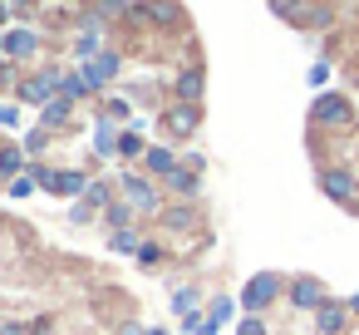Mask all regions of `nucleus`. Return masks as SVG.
<instances>
[{
    "instance_id": "1",
    "label": "nucleus",
    "mask_w": 359,
    "mask_h": 335,
    "mask_svg": "<svg viewBox=\"0 0 359 335\" xmlns=\"http://www.w3.org/2000/svg\"><path fill=\"white\" fill-rule=\"evenodd\" d=\"M276 296V276H256L251 286H246V306H266Z\"/></svg>"
},
{
    "instance_id": "2",
    "label": "nucleus",
    "mask_w": 359,
    "mask_h": 335,
    "mask_svg": "<svg viewBox=\"0 0 359 335\" xmlns=\"http://www.w3.org/2000/svg\"><path fill=\"white\" fill-rule=\"evenodd\" d=\"M315 114H320V119H330V124H339V119L349 114V104H344V99H320V109H315Z\"/></svg>"
},
{
    "instance_id": "3",
    "label": "nucleus",
    "mask_w": 359,
    "mask_h": 335,
    "mask_svg": "<svg viewBox=\"0 0 359 335\" xmlns=\"http://www.w3.org/2000/svg\"><path fill=\"white\" fill-rule=\"evenodd\" d=\"M50 188H55V192H84V178H79V173H55Z\"/></svg>"
},
{
    "instance_id": "4",
    "label": "nucleus",
    "mask_w": 359,
    "mask_h": 335,
    "mask_svg": "<svg viewBox=\"0 0 359 335\" xmlns=\"http://www.w3.org/2000/svg\"><path fill=\"white\" fill-rule=\"evenodd\" d=\"M325 188H330V197H349V192H354V183H349L344 173H325Z\"/></svg>"
},
{
    "instance_id": "5",
    "label": "nucleus",
    "mask_w": 359,
    "mask_h": 335,
    "mask_svg": "<svg viewBox=\"0 0 359 335\" xmlns=\"http://www.w3.org/2000/svg\"><path fill=\"white\" fill-rule=\"evenodd\" d=\"M295 306H320V286L315 281H295Z\"/></svg>"
},
{
    "instance_id": "6",
    "label": "nucleus",
    "mask_w": 359,
    "mask_h": 335,
    "mask_svg": "<svg viewBox=\"0 0 359 335\" xmlns=\"http://www.w3.org/2000/svg\"><path fill=\"white\" fill-rule=\"evenodd\" d=\"M30 45H35V35H25V30H15V35L6 40V50H11V55H25Z\"/></svg>"
},
{
    "instance_id": "7",
    "label": "nucleus",
    "mask_w": 359,
    "mask_h": 335,
    "mask_svg": "<svg viewBox=\"0 0 359 335\" xmlns=\"http://www.w3.org/2000/svg\"><path fill=\"white\" fill-rule=\"evenodd\" d=\"M109 74H114V55H104V60L89 65V79H109Z\"/></svg>"
},
{
    "instance_id": "8",
    "label": "nucleus",
    "mask_w": 359,
    "mask_h": 335,
    "mask_svg": "<svg viewBox=\"0 0 359 335\" xmlns=\"http://www.w3.org/2000/svg\"><path fill=\"white\" fill-rule=\"evenodd\" d=\"M339 320H344V315H339V306H325V315H320V330H339Z\"/></svg>"
},
{
    "instance_id": "9",
    "label": "nucleus",
    "mask_w": 359,
    "mask_h": 335,
    "mask_svg": "<svg viewBox=\"0 0 359 335\" xmlns=\"http://www.w3.org/2000/svg\"><path fill=\"white\" fill-rule=\"evenodd\" d=\"M128 188H133V202H143V207H153V192H148L143 183H133V178H128Z\"/></svg>"
},
{
    "instance_id": "10",
    "label": "nucleus",
    "mask_w": 359,
    "mask_h": 335,
    "mask_svg": "<svg viewBox=\"0 0 359 335\" xmlns=\"http://www.w3.org/2000/svg\"><path fill=\"white\" fill-rule=\"evenodd\" d=\"M241 335H261V325H256V320H246V325H241Z\"/></svg>"
},
{
    "instance_id": "11",
    "label": "nucleus",
    "mask_w": 359,
    "mask_h": 335,
    "mask_svg": "<svg viewBox=\"0 0 359 335\" xmlns=\"http://www.w3.org/2000/svg\"><path fill=\"white\" fill-rule=\"evenodd\" d=\"M197 335H217V325H197Z\"/></svg>"
},
{
    "instance_id": "12",
    "label": "nucleus",
    "mask_w": 359,
    "mask_h": 335,
    "mask_svg": "<svg viewBox=\"0 0 359 335\" xmlns=\"http://www.w3.org/2000/svg\"><path fill=\"white\" fill-rule=\"evenodd\" d=\"M354 306H359V296H354Z\"/></svg>"
}]
</instances>
